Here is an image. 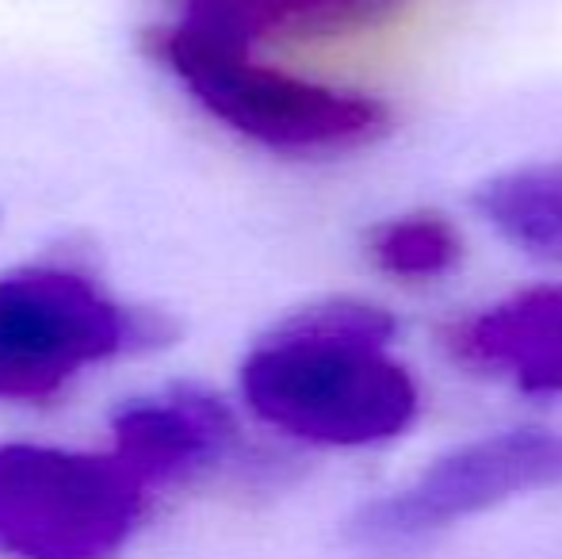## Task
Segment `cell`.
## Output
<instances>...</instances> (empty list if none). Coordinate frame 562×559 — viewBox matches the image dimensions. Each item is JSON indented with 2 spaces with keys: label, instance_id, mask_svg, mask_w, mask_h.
I'll return each mask as SVG.
<instances>
[{
  "label": "cell",
  "instance_id": "1",
  "mask_svg": "<svg viewBox=\"0 0 562 559\" xmlns=\"http://www.w3.org/2000/svg\"><path fill=\"white\" fill-rule=\"evenodd\" d=\"M375 303L326 299L288 314L241 365V399L265 425L322 448H368L417 418V383L386 345Z\"/></svg>",
  "mask_w": 562,
  "mask_h": 559
},
{
  "label": "cell",
  "instance_id": "2",
  "mask_svg": "<svg viewBox=\"0 0 562 559\" xmlns=\"http://www.w3.org/2000/svg\"><path fill=\"white\" fill-rule=\"evenodd\" d=\"M146 46L203 112L272 154H348L391 131V108L375 97L260 66L249 51L207 38L184 23L149 31Z\"/></svg>",
  "mask_w": 562,
  "mask_h": 559
},
{
  "label": "cell",
  "instance_id": "3",
  "mask_svg": "<svg viewBox=\"0 0 562 559\" xmlns=\"http://www.w3.org/2000/svg\"><path fill=\"white\" fill-rule=\"evenodd\" d=\"M161 318L131 311L69 265L0 277V403L54 399L85 368L161 345Z\"/></svg>",
  "mask_w": 562,
  "mask_h": 559
},
{
  "label": "cell",
  "instance_id": "4",
  "mask_svg": "<svg viewBox=\"0 0 562 559\" xmlns=\"http://www.w3.org/2000/svg\"><path fill=\"white\" fill-rule=\"evenodd\" d=\"M146 502L115 452L0 445V559H119Z\"/></svg>",
  "mask_w": 562,
  "mask_h": 559
},
{
  "label": "cell",
  "instance_id": "5",
  "mask_svg": "<svg viewBox=\"0 0 562 559\" xmlns=\"http://www.w3.org/2000/svg\"><path fill=\"white\" fill-rule=\"evenodd\" d=\"M562 487V433L505 429L440 456L409 487L379 499L352 522V540L375 552H402L474 514L528 491Z\"/></svg>",
  "mask_w": 562,
  "mask_h": 559
},
{
  "label": "cell",
  "instance_id": "6",
  "mask_svg": "<svg viewBox=\"0 0 562 559\" xmlns=\"http://www.w3.org/2000/svg\"><path fill=\"white\" fill-rule=\"evenodd\" d=\"M112 452L146 491L192 483L223 468L237 448V422L223 399L203 388H172L131 399L112 414Z\"/></svg>",
  "mask_w": 562,
  "mask_h": 559
},
{
  "label": "cell",
  "instance_id": "7",
  "mask_svg": "<svg viewBox=\"0 0 562 559\" xmlns=\"http://www.w3.org/2000/svg\"><path fill=\"white\" fill-rule=\"evenodd\" d=\"M451 353L532 395L562 391V288H532L451 329Z\"/></svg>",
  "mask_w": 562,
  "mask_h": 559
},
{
  "label": "cell",
  "instance_id": "8",
  "mask_svg": "<svg viewBox=\"0 0 562 559\" xmlns=\"http://www.w3.org/2000/svg\"><path fill=\"white\" fill-rule=\"evenodd\" d=\"M180 23L237 51L272 38H322L391 20L406 0H180Z\"/></svg>",
  "mask_w": 562,
  "mask_h": 559
},
{
  "label": "cell",
  "instance_id": "9",
  "mask_svg": "<svg viewBox=\"0 0 562 559\" xmlns=\"http://www.w3.org/2000/svg\"><path fill=\"white\" fill-rule=\"evenodd\" d=\"M497 234L525 249H562V157L486 180L474 195Z\"/></svg>",
  "mask_w": 562,
  "mask_h": 559
},
{
  "label": "cell",
  "instance_id": "10",
  "mask_svg": "<svg viewBox=\"0 0 562 559\" xmlns=\"http://www.w3.org/2000/svg\"><path fill=\"white\" fill-rule=\"evenodd\" d=\"M371 261L398 280H437L451 272L463 257V234L456 223L432 211L398 215L375 226L368 238Z\"/></svg>",
  "mask_w": 562,
  "mask_h": 559
}]
</instances>
